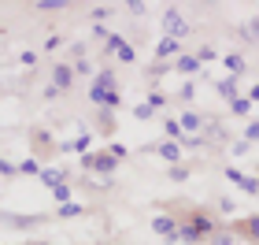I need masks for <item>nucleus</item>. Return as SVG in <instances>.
Returning <instances> with one entry per match:
<instances>
[{"label":"nucleus","instance_id":"obj_1","mask_svg":"<svg viewBox=\"0 0 259 245\" xmlns=\"http://www.w3.org/2000/svg\"><path fill=\"white\" fill-rule=\"evenodd\" d=\"M89 100L97 104L100 112H119L122 108V93H119V82H115L111 71H97L89 82Z\"/></svg>","mask_w":259,"mask_h":245},{"label":"nucleus","instance_id":"obj_2","mask_svg":"<svg viewBox=\"0 0 259 245\" xmlns=\"http://www.w3.org/2000/svg\"><path fill=\"white\" fill-rule=\"evenodd\" d=\"M178 223H185L200 241H207L211 234H219V230H222V219L211 212V208H189V212H185V219H178Z\"/></svg>","mask_w":259,"mask_h":245},{"label":"nucleus","instance_id":"obj_3","mask_svg":"<svg viewBox=\"0 0 259 245\" xmlns=\"http://www.w3.org/2000/svg\"><path fill=\"white\" fill-rule=\"evenodd\" d=\"M78 167H81V171H89V174H115L119 160H115L108 149H93V153L78 156Z\"/></svg>","mask_w":259,"mask_h":245},{"label":"nucleus","instance_id":"obj_4","mask_svg":"<svg viewBox=\"0 0 259 245\" xmlns=\"http://www.w3.org/2000/svg\"><path fill=\"white\" fill-rule=\"evenodd\" d=\"M159 26H163V38H178V41H185L189 38V30H193V22L182 15L178 8H167L159 15Z\"/></svg>","mask_w":259,"mask_h":245},{"label":"nucleus","instance_id":"obj_5","mask_svg":"<svg viewBox=\"0 0 259 245\" xmlns=\"http://www.w3.org/2000/svg\"><path fill=\"white\" fill-rule=\"evenodd\" d=\"M230 227V234L237 241H248V245H259V212H248V216H237Z\"/></svg>","mask_w":259,"mask_h":245},{"label":"nucleus","instance_id":"obj_6","mask_svg":"<svg viewBox=\"0 0 259 245\" xmlns=\"http://www.w3.org/2000/svg\"><path fill=\"white\" fill-rule=\"evenodd\" d=\"M30 149H33V160L41 156V163H45V160H52L56 153H60V145L52 142V134H49V130H41V126H33V130H30Z\"/></svg>","mask_w":259,"mask_h":245},{"label":"nucleus","instance_id":"obj_7","mask_svg":"<svg viewBox=\"0 0 259 245\" xmlns=\"http://www.w3.org/2000/svg\"><path fill=\"white\" fill-rule=\"evenodd\" d=\"M226 179L237 186L241 193H248V197H259V179L255 174H244L241 167H233V163H226Z\"/></svg>","mask_w":259,"mask_h":245},{"label":"nucleus","instance_id":"obj_8","mask_svg":"<svg viewBox=\"0 0 259 245\" xmlns=\"http://www.w3.org/2000/svg\"><path fill=\"white\" fill-rule=\"evenodd\" d=\"M152 230L167 241V245H178V219L174 216H167V212H159L156 219H152Z\"/></svg>","mask_w":259,"mask_h":245},{"label":"nucleus","instance_id":"obj_9","mask_svg":"<svg viewBox=\"0 0 259 245\" xmlns=\"http://www.w3.org/2000/svg\"><path fill=\"white\" fill-rule=\"evenodd\" d=\"M148 153H156L163 163H170V167H174V163H182V153H185V149H182L178 142H167V137H163V142H152V145H148Z\"/></svg>","mask_w":259,"mask_h":245},{"label":"nucleus","instance_id":"obj_10","mask_svg":"<svg viewBox=\"0 0 259 245\" xmlns=\"http://www.w3.org/2000/svg\"><path fill=\"white\" fill-rule=\"evenodd\" d=\"M74 63H56L52 67V86L56 89H60V93H70V89H74Z\"/></svg>","mask_w":259,"mask_h":245},{"label":"nucleus","instance_id":"obj_11","mask_svg":"<svg viewBox=\"0 0 259 245\" xmlns=\"http://www.w3.org/2000/svg\"><path fill=\"white\" fill-rule=\"evenodd\" d=\"M182 52H185V45H182L178 38H159V45H156V63H163V60H178Z\"/></svg>","mask_w":259,"mask_h":245},{"label":"nucleus","instance_id":"obj_12","mask_svg":"<svg viewBox=\"0 0 259 245\" xmlns=\"http://www.w3.org/2000/svg\"><path fill=\"white\" fill-rule=\"evenodd\" d=\"M60 153H74V156L93 153V134H89V130H81L74 142H60Z\"/></svg>","mask_w":259,"mask_h":245},{"label":"nucleus","instance_id":"obj_13","mask_svg":"<svg viewBox=\"0 0 259 245\" xmlns=\"http://www.w3.org/2000/svg\"><path fill=\"white\" fill-rule=\"evenodd\" d=\"M174 71H178V75H204V67H200V60H196L189 49H185L178 60H174Z\"/></svg>","mask_w":259,"mask_h":245},{"label":"nucleus","instance_id":"obj_14","mask_svg":"<svg viewBox=\"0 0 259 245\" xmlns=\"http://www.w3.org/2000/svg\"><path fill=\"white\" fill-rule=\"evenodd\" d=\"M237 86H241V78H233V75H226V78H215V93H219L222 100L241 97V93H237Z\"/></svg>","mask_w":259,"mask_h":245},{"label":"nucleus","instance_id":"obj_15","mask_svg":"<svg viewBox=\"0 0 259 245\" xmlns=\"http://www.w3.org/2000/svg\"><path fill=\"white\" fill-rule=\"evenodd\" d=\"M222 63L230 67V75H233V78H244V75H248V63H244V56H241V52H226V56H222Z\"/></svg>","mask_w":259,"mask_h":245},{"label":"nucleus","instance_id":"obj_16","mask_svg":"<svg viewBox=\"0 0 259 245\" xmlns=\"http://www.w3.org/2000/svg\"><path fill=\"white\" fill-rule=\"evenodd\" d=\"M178 123H182V130H185V134H200V126H204L207 119H204L200 112H182V115H178Z\"/></svg>","mask_w":259,"mask_h":245},{"label":"nucleus","instance_id":"obj_17","mask_svg":"<svg viewBox=\"0 0 259 245\" xmlns=\"http://www.w3.org/2000/svg\"><path fill=\"white\" fill-rule=\"evenodd\" d=\"M163 137H167V142H178V145H182L185 130H182V123L174 119V115H167V119H163Z\"/></svg>","mask_w":259,"mask_h":245},{"label":"nucleus","instance_id":"obj_18","mask_svg":"<svg viewBox=\"0 0 259 245\" xmlns=\"http://www.w3.org/2000/svg\"><path fill=\"white\" fill-rule=\"evenodd\" d=\"M37 179H41L45 186H60V182H67V167H41Z\"/></svg>","mask_w":259,"mask_h":245},{"label":"nucleus","instance_id":"obj_19","mask_svg":"<svg viewBox=\"0 0 259 245\" xmlns=\"http://www.w3.org/2000/svg\"><path fill=\"white\" fill-rule=\"evenodd\" d=\"M252 108H255V104L248 97H233L230 100V115H252Z\"/></svg>","mask_w":259,"mask_h":245},{"label":"nucleus","instance_id":"obj_20","mask_svg":"<svg viewBox=\"0 0 259 245\" xmlns=\"http://www.w3.org/2000/svg\"><path fill=\"white\" fill-rule=\"evenodd\" d=\"M207 245H237V238H233V234H230V227L222 223V230H219V234H211Z\"/></svg>","mask_w":259,"mask_h":245},{"label":"nucleus","instance_id":"obj_21","mask_svg":"<svg viewBox=\"0 0 259 245\" xmlns=\"http://www.w3.org/2000/svg\"><path fill=\"white\" fill-rule=\"evenodd\" d=\"M70 4L67 0H37V4H33V11H67Z\"/></svg>","mask_w":259,"mask_h":245},{"label":"nucleus","instance_id":"obj_22","mask_svg":"<svg viewBox=\"0 0 259 245\" xmlns=\"http://www.w3.org/2000/svg\"><path fill=\"white\" fill-rule=\"evenodd\" d=\"M52 201H56V204H70V182L52 186Z\"/></svg>","mask_w":259,"mask_h":245},{"label":"nucleus","instance_id":"obj_23","mask_svg":"<svg viewBox=\"0 0 259 245\" xmlns=\"http://www.w3.org/2000/svg\"><path fill=\"white\" fill-rule=\"evenodd\" d=\"M193 174V167H185V163H174V167H167V179H174V182H185Z\"/></svg>","mask_w":259,"mask_h":245},{"label":"nucleus","instance_id":"obj_24","mask_svg":"<svg viewBox=\"0 0 259 245\" xmlns=\"http://www.w3.org/2000/svg\"><path fill=\"white\" fill-rule=\"evenodd\" d=\"M19 174H33V179H37V174H41V160H33V156L22 160L19 163Z\"/></svg>","mask_w":259,"mask_h":245},{"label":"nucleus","instance_id":"obj_25","mask_svg":"<svg viewBox=\"0 0 259 245\" xmlns=\"http://www.w3.org/2000/svg\"><path fill=\"white\" fill-rule=\"evenodd\" d=\"M81 212H85V208H81V204H74V201H70V204H60V208H56V216H60V219H70V216H81Z\"/></svg>","mask_w":259,"mask_h":245},{"label":"nucleus","instance_id":"obj_26","mask_svg":"<svg viewBox=\"0 0 259 245\" xmlns=\"http://www.w3.org/2000/svg\"><path fill=\"white\" fill-rule=\"evenodd\" d=\"M241 33H244L248 41H259V15H252L248 22H244V30H241Z\"/></svg>","mask_w":259,"mask_h":245},{"label":"nucleus","instance_id":"obj_27","mask_svg":"<svg viewBox=\"0 0 259 245\" xmlns=\"http://www.w3.org/2000/svg\"><path fill=\"white\" fill-rule=\"evenodd\" d=\"M193 56H196V60H200V67H204V63H211V60H215V56H219V52H215V49H211V45H200V49H196Z\"/></svg>","mask_w":259,"mask_h":245},{"label":"nucleus","instance_id":"obj_28","mask_svg":"<svg viewBox=\"0 0 259 245\" xmlns=\"http://www.w3.org/2000/svg\"><path fill=\"white\" fill-rule=\"evenodd\" d=\"M15 174H19V163H11V160L0 156V179H15Z\"/></svg>","mask_w":259,"mask_h":245},{"label":"nucleus","instance_id":"obj_29","mask_svg":"<svg viewBox=\"0 0 259 245\" xmlns=\"http://www.w3.org/2000/svg\"><path fill=\"white\" fill-rule=\"evenodd\" d=\"M122 45H126V38H122V33H111V38L104 41V52H119Z\"/></svg>","mask_w":259,"mask_h":245},{"label":"nucleus","instance_id":"obj_30","mask_svg":"<svg viewBox=\"0 0 259 245\" xmlns=\"http://www.w3.org/2000/svg\"><path fill=\"white\" fill-rule=\"evenodd\" d=\"M108 153H111V156H115V160H119V163H122V160H126V156H130V149H126V145H122V142H111V145H108Z\"/></svg>","mask_w":259,"mask_h":245},{"label":"nucleus","instance_id":"obj_31","mask_svg":"<svg viewBox=\"0 0 259 245\" xmlns=\"http://www.w3.org/2000/svg\"><path fill=\"white\" fill-rule=\"evenodd\" d=\"M145 104H148L152 112H159L163 104H167V93H148V100H145Z\"/></svg>","mask_w":259,"mask_h":245},{"label":"nucleus","instance_id":"obj_32","mask_svg":"<svg viewBox=\"0 0 259 245\" xmlns=\"http://www.w3.org/2000/svg\"><path fill=\"white\" fill-rule=\"evenodd\" d=\"M115 56H119L122 63H134V60H137V49H134V45H122V49L115 52Z\"/></svg>","mask_w":259,"mask_h":245},{"label":"nucleus","instance_id":"obj_33","mask_svg":"<svg viewBox=\"0 0 259 245\" xmlns=\"http://www.w3.org/2000/svg\"><path fill=\"white\" fill-rule=\"evenodd\" d=\"M244 142H248V145H252V142H259V123H255V119L244 126Z\"/></svg>","mask_w":259,"mask_h":245},{"label":"nucleus","instance_id":"obj_34","mask_svg":"<svg viewBox=\"0 0 259 245\" xmlns=\"http://www.w3.org/2000/svg\"><path fill=\"white\" fill-rule=\"evenodd\" d=\"M152 115H156V112H152L148 104H137V108H134V119H152Z\"/></svg>","mask_w":259,"mask_h":245},{"label":"nucleus","instance_id":"obj_35","mask_svg":"<svg viewBox=\"0 0 259 245\" xmlns=\"http://www.w3.org/2000/svg\"><path fill=\"white\" fill-rule=\"evenodd\" d=\"M233 208H237V204H233V197H219V212H233Z\"/></svg>","mask_w":259,"mask_h":245},{"label":"nucleus","instance_id":"obj_36","mask_svg":"<svg viewBox=\"0 0 259 245\" xmlns=\"http://www.w3.org/2000/svg\"><path fill=\"white\" fill-rule=\"evenodd\" d=\"M108 15H111V8H93V19H97V26H100Z\"/></svg>","mask_w":259,"mask_h":245},{"label":"nucleus","instance_id":"obj_37","mask_svg":"<svg viewBox=\"0 0 259 245\" xmlns=\"http://www.w3.org/2000/svg\"><path fill=\"white\" fill-rule=\"evenodd\" d=\"M19 60H22V63H26V67H33V63H37V52H33V49H26V52H22V56H19Z\"/></svg>","mask_w":259,"mask_h":245},{"label":"nucleus","instance_id":"obj_38","mask_svg":"<svg viewBox=\"0 0 259 245\" xmlns=\"http://www.w3.org/2000/svg\"><path fill=\"white\" fill-rule=\"evenodd\" d=\"M196 97V86H193V82H185V86H182V100H193Z\"/></svg>","mask_w":259,"mask_h":245},{"label":"nucleus","instance_id":"obj_39","mask_svg":"<svg viewBox=\"0 0 259 245\" xmlns=\"http://www.w3.org/2000/svg\"><path fill=\"white\" fill-rule=\"evenodd\" d=\"M60 45H63L60 38H49V41H45V45H41V49H45V52H52V49H60Z\"/></svg>","mask_w":259,"mask_h":245},{"label":"nucleus","instance_id":"obj_40","mask_svg":"<svg viewBox=\"0 0 259 245\" xmlns=\"http://www.w3.org/2000/svg\"><path fill=\"white\" fill-rule=\"evenodd\" d=\"M244 97H248V100H252V104H259V82H255V86H252V89H248V93H244Z\"/></svg>","mask_w":259,"mask_h":245},{"label":"nucleus","instance_id":"obj_41","mask_svg":"<svg viewBox=\"0 0 259 245\" xmlns=\"http://www.w3.org/2000/svg\"><path fill=\"white\" fill-rule=\"evenodd\" d=\"M33 245H49V241H33Z\"/></svg>","mask_w":259,"mask_h":245},{"label":"nucleus","instance_id":"obj_42","mask_svg":"<svg viewBox=\"0 0 259 245\" xmlns=\"http://www.w3.org/2000/svg\"><path fill=\"white\" fill-rule=\"evenodd\" d=\"M8 245H11V241H8Z\"/></svg>","mask_w":259,"mask_h":245}]
</instances>
